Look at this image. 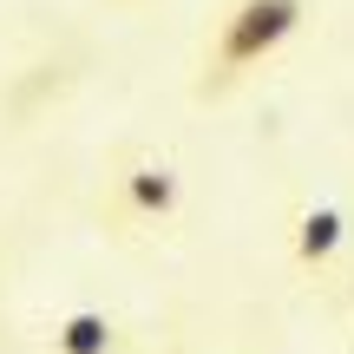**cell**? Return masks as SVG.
Listing matches in <instances>:
<instances>
[{"label":"cell","mask_w":354,"mask_h":354,"mask_svg":"<svg viewBox=\"0 0 354 354\" xmlns=\"http://www.w3.org/2000/svg\"><path fill=\"white\" fill-rule=\"evenodd\" d=\"M308 20V0H236V7L216 20V39H210V59H203V92H223L236 86L243 73L282 53Z\"/></svg>","instance_id":"1"},{"label":"cell","mask_w":354,"mask_h":354,"mask_svg":"<svg viewBox=\"0 0 354 354\" xmlns=\"http://www.w3.org/2000/svg\"><path fill=\"white\" fill-rule=\"evenodd\" d=\"M177 197H184V184H177V171L165 158H138V165L118 171V203H125L138 223H165L177 210Z\"/></svg>","instance_id":"2"},{"label":"cell","mask_w":354,"mask_h":354,"mask_svg":"<svg viewBox=\"0 0 354 354\" xmlns=\"http://www.w3.org/2000/svg\"><path fill=\"white\" fill-rule=\"evenodd\" d=\"M295 263L302 269H328L335 256H342V243H348V210L342 203H308L302 216H295Z\"/></svg>","instance_id":"3"},{"label":"cell","mask_w":354,"mask_h":354,"mask_svg":"<svg viewBox=\"0 0 354 354\" xmlns=\"http://www.w3.org/2000/svg\"><path fill=\"white\" fill-rule=\"evenodd\" d=\"M118 328L105 322V308H73V315L53 328V354H112Z\"/></svg>","instance_id":"4"}]
</instances>
